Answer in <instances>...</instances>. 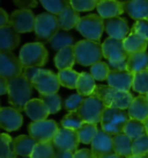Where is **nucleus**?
Wrapping results in <instances>:
<instances>
[{"mask_svg":"<svg viewBox=\"0 0 148 158\" xmlns=\"http://www.w3.org/2000/svg\"><path fill=\"white\" fill-rule=\"evenodd\" d=\"M34 86L23 74L8 80V102L18 110H25V105L31 100Z\"/></svg>","mask_w":148,"mask_h":158,"instance_id":"obj_1","label":"nucleus"},{"mask_svg":"<svg viewBox=\"0 0 148 158\" xmlns=\"http://www.w3.org/2000/svg\"><path fill=\"white\" fill-rule=\"evenodd\" d=\"M94 95L101 99L107 107L119 109H128L134 99L131 92L114 89L109 85H97Z\"/></svg>","mask_w":148,"mask_h":158,"instance_id":"obj_2","label":"nucleus"},{"mask_svg":"<svg viewBox=\"0 0 148 158\" xmlns=\"http://www.w3.org/2000/svg\"><path fill=\"white\" fill-rule=\"evenodd\" d=\"M74 52L76 63L82 66H92L97 62H101L103 57L102 44L96 41L81 40L74 45Z\"/></svg>","mask_w":148,"mask_h":158,"instance_id":"obj_3","label":"nucleus"},{"mask_svg":"<svg viewBox=\"0 0 148 158\" xmlns=\"http://www.w3.org/2000/svg\"><path fill=\"white\" fill-rule=\"evenodd\" d=\"M19 57L23 68H41L48 63L49 52L43 43L31 42L21 48Z\"/></svg>","mask_w":148,"mask_h":158,"instance_id":"obj_4","label":"nucleus"},{"mask_svg":"<svg viewBox=\"0 0 148 158\" xmlns=\"http://www.w3.org/2000/svg\"><path fill=\"white\" fill-rule=\"evenodd\" d=\"M130 120L131 118L127 112H125V109L107 107L102 115L101 129L115 136L123 133L125 126Z\"/></svg>","mask_w":148,"mask_h":158,"instance_id":"obj_5","label":"nucleus"},{"mask_svg":"<svg viewBox=\"0 0 148 158\" xmlns=\"http://www.w3.org/2000/svg\"><path fill=\"white\" fill-rule=\"evenodd\" d=\"M59 30L60 26L57 15L46 12V13H41L36 16L34 31L38 42L41 43L50 42Z\"/></svg>","mask_w":148,"mask_h":158,"instance_id":"obj_6","label":"nucleus"},{"mask_svg":"<svg viewBox=\"0 0 148 158\" xmlns=\"http://www.w3.org/2000/svg\"><path fill=\"white\" fill-rule=\"evenodd\" d=\"M76 30L84 37H86V40L99 42L103 31L105 30L104 19H102L99 14L86 15L80 19L79 23L76 26Z\"/></svg>","mask_w":148,"mask_h":158,"instance_id":"obj_7","label":"nucleus"},{"mask_svg":"<svg viewBox=\"0 0 148 158\" xmlns=\"http://www.w3.org/2000/svg\"><path fill=\"white\" fill-rule=\"evenodd\" d=\"M58 130H59L58 123L54 120H48V118L43 121H35L28 126L29 136L34 138L37 143L52 142Z\"/></svg>","mask_w":148,"mask_h":158,"instance_id":"obj_8","label":"nucleus"},{"mask_svg":"<svg viewBox=\"0 0 148 158\" xmlns=\"http://www.w3.org/2000/svg\"><path fill=\"white\" fill-rule=\"evenodd\" d=\"M105 108H107V106L104 105L103 101L93 94L84 99V104L78 110V113L81 115L84 122L97 124L101 123L102 115H103Z\"/></svg>","mask_w":148,"mask_h":158,"instance_id":"obj_9","label":"nucleus"},{"mask_svg":"<svg viewBox=\"0 0 148 158\" xmlns=\"http://www.w3.org/2000/svg\"><path fill=\"white\" fill-rule=\"evenodd\" d=\"M34 89H37V92L41 95H48V94H54L59 91L60 83L58 76L54 74L50 70L40 69L37 74L35 76L33 80Z\"/></svg>","mask_w":148,"mask_h":158,"instance_id":"obj_10","label":"nucleus"},{"mask_svg":"<svg viewBox=\"0 0 148 158\" xmlns=\"http://www.w3.org/2000/svg\"><path fill=\"white\" fill-rule=\"evenodd\" d=\"M23 69L20 57L12 51H0V77L10 80L23 73Z\"/></svg>","mask_w":148,"mask_h":158,"instance_id":"obj_11","label":"nucleus"},{"mask_svg":"<svg viewBox=\"0 0 148 158\" xmlns=\"http://www.w3.org/2000/svg\"><path fill=\"white\" fill-rule=\"evenodd\" d=\"M102 50L103 57L108 59V63L125 62L128 58V54L124 48V42L122 40L108 37L102 43Z\"/></svg>","mask_w":148,"mask_h":158,"instance_id":"obj_12","label":"nucleus"},{"mask_svg":"<svg viewBox=\"0 0 148 158\" xmlns=\"http://www.w3.org/2000/svg\"><path fill=\"white\" fill-rule=\"evenodd\" d=\"M80 139L75 130L61 128L58 130L57 135L52 139L54 149L57 151H72L76 150L79 147Z\"/></svg>","mask_w":148,"mask_h":158,"instance_id":"obj_13","label":"nucleus"},{"mask_svg":"<svg viewBox=\"0 0 148 158\" xmlns=\"http://www.w3.org/2000/svg\"><path fill=\"white\" fill-rule=\"evenodd\" d=\"M36 16L30 10H16L10 16V25L19 33H30L35 30Z\"/></svg>","mask_w":148,"mask_h":158,"instance_id":"obj_14","label":"nucleus"},{"mask_svg":"<svg viewBox=\"0 0 148 158\" xmlns=\"http://www.w3.org/2000/svg\"><path fill=\"white\" fill-rule=\"evenodd\" d=\"M23 123V116L14 107H2L0 109V127L6 131H15Z\"/></svg>","mask_w":148,"mask_h":158,"instance_id":"obj_15","label":"nucleus"},{"mask_svg":"<svg viewBox=\"0 0 148 158\" xmlns=\"http://www.w3.org/2000/svg\"><path fill=\"white\" fill-rule=\"evenodd\" d=\"M134 74L128 70H111L107 79L108 85L114 89L130 92L133 86Z\"/></svg>","mask_w":148,"mask_h":158,"instance_id":"obj_16","label":"nucleus"},{"mask_svg":"<svg viewBox=\"0 0 148 158\" xmlns=\"http://www.w3.org/2000/svg\"><path fill=\"white\" fill-rule=\"evenodd\" d=\"M92 150L96 157H102L104 155L115 152L114 151V136L101 129L97 131L96 136L92 142Z\"/></svg>","mask_w":148,"mask_h":158,"instance_id":"obj_17","label":"nucleus"},{"mask_svg":"<svg viewBox=\"0 0 148 158\" xmlns=\"http://www.w3.org/2000/svg\"><path fill=\"white\" fill-rule=\"evenodd\" d=\"M104 28H105V31L109 35V37H112V39L124 41L130 35L128 34L130 28H128L127 21L120 16L105 20Z\"/></svg>","mask_w":148,"mask_h":158,"instance_id":"obj_18","label":"nucleus"},{"mask_svg":"<svg viewBox=\"0 0 148 158\" xmlns=\"http://www.w3.org/2000/svg\"><path fill=\"white\" fill-rule=\"evenodd\" d=\"M20 33L10 25L0 27V50L12 51L20 44Z\"/></svg>","mask_w":148,"mask_h":158,"instance_id":"obj_19","label":"nucleus"},{"mask_svg":"<svg viewBox=\"0 0 148 158\" xmlns=\"http://www.w3.org/2000/svg\"><path fill=\"white\" fill-rule=\"evenodd\" d=\"M25 113L27 116L35 121H43L46 120L50 114V110L48 106L42 99H31L25 107Z\"/></svg>","mask_w":148,"mask_h":158,"instance_id":"obj_20","label":"nucleus"},{"mask_svg":"<svg viewBox=\"0 0 148 158\" xmlns=\"http://www.w3.org/2000/svg\"><path fill=\"white\" fill-rule=\"evenodd\" d=\"M96 10H97V14L102 19L105 20L120 16V14H123L125 12L123 1H118V0H101Z\"/></svg>","mask_w":148,"mask_h":158,"instance_id":"obj_21","label":"nucleus"},{"mask_svg":"<svg viewBox=\"0 0 148 158\" xmlns=\"http://www.w3.org/2000/svg\"><path fill=\"white\" fill-rule=\"evenodd\" d=\"M130 118L138 120L140 122H146L148 120V100L146 95L140 94L135 97L127 110Z\"/></svg>","mask_w":148,"mask_h":158,"instance_id":"obj_22","label":"nucleus"},{"mask_svg":"<svg viewBox=\"0 0 148 158\" xmlns=\"http://www.w3.org/2000/svg\"><path fill=\"white\" fill-rule=\"evenodd\" d=\"M124 10L132 19H148V0H127L123 1Z\"/></svg>","mask_w":148,"mask_h":158,"instance_id":"obj_23","label":"nucleus"},{"mask_svg":"<svg viewBox=\"0 0 148 158\" xmlns=\"http://www.w3.org/2000/svg\"><path fill=\"white\" fill-rule=\"evenodd\" d=\"M37 142L33 137L27 135H20L13 138V149L16 156L21 157H30L34 151Z\"/></svg>","mask_w":148,"mask_h":158,"instance_id":"obj_24","label":"nucleus"},{"mask_svg":"<svg viewBox=\"0 0 148 158\" xmlns=\"http://www.w3.org/2000/svg\"><path fill=\"white\" fill-rule=\"evenodd\" d=\"M75 63H76V59H75V52H74V45L63 48L54 56V65L59 71L72 69Z\"/></svg>","mask_w":148,"mask_h":158,"instance_id":"obj_25","label":"nucleus"},{"mask_svg":"<svg viewBox=\"0 0 148 158\" xmlns=\"http://www.w3.org/2000/svg\"><path fill=\"white\" fill-rule=\"evenodd\" d=\"M123 42L124 48H125L128 55L146 51L148 47V40L141 36V35L135 34V33H130V35L124 40Z\"/></svg>","mask_w":148,"mask_h":158,"instance_id":"obj_26","label":"nucleus"},{"mask_svg":"<svg viewBox=\"0 0 148 158\" xmlns=\"http://www.w3.org/2000/svg\"><path fill=\"white\" fill-rule=\"evenodd\" d=\"M79 12L74 10L72 6L66 7L59 15H58V21H59L60 29L63 30H71L73 28H76V26L80 21Z\"/></svg>","mask_w":148,"mask_h":158,"instance_id":"obj_27","label":"nucleus"},{"mask_svg":"<svg viewBox=\"0 0 148 158\" xmlns=\"http://www.w3.org/2000/svg\"><path fill=\"white\" fill-rule=\"evenodd\" d=\"M132 144L133 141L124 133L114 136V151L123 158L132 156Z\"/></svg>","mask_w":148,"mask_h":158,"instance_id":"obj_28","label":"nucleus"},{"mask_svg":"<svg viewBox=\"0 0 148 158\" xmlns=\"http://www.w3.org/2000/svg\"><path fill=\"white\" fill-rule=\"evenodd\" d=\"M127 70L133 74L148 70V52L142 51V52L128 55Z\"/></svg>","mask_w":148,"mask_h":158,"instance_id":"obj_29","label":"nucleus"},{"mask_svg":"<svg viewBox=\"0 0 148 158\" xmlns=\"http://www.w3.org/2000/svg\"><path fill=\"white\" fill-rule=\"evenodd\" d=\"M96 86L97 85L95 84V79L92 74L88 72H81L75 89L82 97H90L94 94Z\"/></svg>","mask_w":148,"mask_h":158,"instance_id":"obj_30","label":"nucleus"},{"mask_svg":"<svg viewBox=\"0 0 148 158\" xmlns=\"http://www.w3.org/2000/svg\"><path fill=\"white\" fill-rule=\"evenodd\" d=\"M50 47L53 50H61L63 48L66 47H71L74 44V36L71 33H68L67 30L60 29L57 34L54 35L52 40L49 42Z\"/></svg>","mask_w":148,"mask_h":158,"instance_id":"obj_31","label":"nucleus"},{"mask_svg":"<svg viewBox=\"0 0 148 158\" xmlns=\"http://www.w3.org/2000/svg\"><path fill=\"white\" fill-rule=\"evenodd\" d=\"M57 76H58V79H59V83L61 86H64V87L69 89H76V84H78V80H79L80 73L76 72L75 70H61V71L58 72Z\"/></svg>","mask_w":148,"mask_h":158,"instance_id":"obj_32","label":"nucleus"},{"mask_svg":"<svg viewBox=\"0 0 148 158\" xmlns=\"http://www.w3.org/2000/svg\"><path fill=\"white\" fill-rule=\"evenodd\" d=\"M99 131L97 124L95 123H89V122H84L81 128L76 131L78 136H79L80 143L84 144H92L94 137L96 136V134Z\"/></svg>","mask_w":148,"mask_h":158,"instance_id":"obj_33","label":"nucleus"},{"mask_svg":"<svg viewBox=\"0 0 148 158\" xmlns=\"http://www.w3.org/2000/svg\"><path fill=\"white\" fill-rule=\"evenodd\" d=\"M123 133L125 135H127L132 141H134L135 138L146 135V127H145L143 122H140L138 120L131 118L126 123V126H125Z\"/></svg>","mask_w":148,"mask_h":158,"instance_id":"obj_34","label":"nucleus"},{"mask_svg":"<svg viewBox=\"0 0 148 158\" xmlns=\"http://www.w3.org/2000/svg\"><path fill=\"white\" fill-rule=\"evenodd\" d=\"M84 123V118H81V115L78 112H71V113L66 114L60 121V124L63 128L75 130V131H78Z\"/></svg>","mask_w":148,"mask_h":158,"instance_id":"obj_35","label":"nucleus"},{"mask_svg":"<svg viewBox=\"0 0 148 158\" xmlns=\"http://www.w3.org/2000/svg\"><path fill=\"white\" fill-rule=\"evenodd\" d=\"M0 158H18L13 149V138L6 133L0 136Z\"/></svg>","mask_w":148,"mask_h":158,"instance_id":"obj_36","label":"nucleus"},{"mask_svg":"<svg viewBox=\"0 0 148 158\" xmlns=\"http://www.w3.org/2000/svg\"><path fill=\"white\" fill-rule=\"evenodd\" d=\"M41 5L44 7L46 12H49L51 14L58 15L63 12V10L71 6L69 0H40Z\"/></svg>","mask_w":148,"mask_h":158,"instance_id":"obj_37","label":"nucleus"},{"mask_svg":"<svg viewBox=\"0 0 148 158\" xmlns=\"http://www.w3.org/2000/svg\"><path fill=\"white\" fill-rule=\"evenodd\" d=\"M56 150L52 142L37 143L30 158H53Z\"/></svg>","mask_w":148,"mask_h":158,"instance_id":"obj_38","label":"nucleus"},{"mask_svg":"<svg viewBox=\"0 0 148 158\" xmlns=\"http://www.w3.org/2000/svg\"><path fill=\"white\" fill-rule=\"evenodd\" d=\"M134 92L139 94H147L148 93V70L134 73L133 86Z\"/></svg>","mask_w":148,"mask_h":158,"instance_id":"obj_39","label":"nucleus"},{"mask_svg":"<svg viewBox=\"0 0 148 158\" xmlns=\"http://www.w3.org/2000/svg\"><path fill=\"white\" fill-rule=\"evenodd\" d=\"M110 71H111V69H110L108 63H104L102 60L90 66V74L94 77L95 80H99V81L107 80Z\"/></svg>","mask_w":148,"mask_h":158,"instance_id":"obj_40","label":"nucleus"},{"mask_svg":"<svg viewBox=\"0 0 148 158\" xmlns=\"http://www.w3.org/2000/svg\"><path fill=\"white\" fill-rule=\"evenodd\" d=\"M41 99L44 101L48 108L50 110V114H57L63 107V100L59 94H48V95H41Z\"/></svg>","mask_w":148,"mask_h":158,"instance_id":"obj_41","label":"nucleus"},{"mask_svg":"<svg viewBox=\"0 0 148 158\" xmlns=\"http://www.w3.org/2000/svg\"><path fill=\"white\" fill-rule=\"evenodd\" d=\"M101 0H69V4L76 12H89L97 7Z\"/></svg>","mask_w":148,"mask_h":158,"instance_id":"obj_42","label":"nucleus"},{"mask_svg":"<svg viewBox=\"0 0 148 158\" xmlns=\"http://www.w3.org/2000/svg\"><path fill=\"white\" fill-rule=\"evenodd\" d=\"M132 155L133 156H143L148 155V135H143L135 138L132 144Z\"/></svg>","mask_w":148,"mask_h":158,"instance_id":"obj_43","label":"nucleus"},{"mask_svg":"<svg viewBox=\"0 0 148 158\" xmlns=\"http://www.w3.org/2000/svg\"><path fill=\"white\" fill-rule=\"evenodd\" d=\"M84 99L86 98H84V97L79 93L71 94L68 98L65 100V102H64L65 109L68 110L69 113H71V112H78L80 109V107L82 106V104H84Z\"/></svg>","mask_w":148,"mask_h":158,"instance_id":"obj_44","label":"nucleus"},{"mask_svg":"<svg viewBox=\"0 0 148 158\" xmlns=\"http://www.w3.org/2000/svg\"><path fill=\"white\" fill-rule=\"evenodd\" d=\"M131 33H135L146 37L148 40V19L138 20L134 22L133 27H132V31Z\"/></svg>","mask_w":148,"mask_h":158,"instance_id":"obj_45","label":"nucleus"},{"mask_svg":"<svg viewBox=\"0 0 148 158\" xmlns=\"http://www.w3.org/2000/svg\"><path fill=\"white\" fill-rule=\"evenodd\" d=\"M15 6H18L20 10H31L37 6L36 0H13Z\"/></svg>","mask_w":148,"mask_h":158,"instance_id":"obj_46","label":"nucleus"},{"mask_svg":"<svg viewBox=\"0 0 148 158\" xmlns=\"http://www.w3.org/2000/svg\"><path fill=\"white\" fill-rule=\"evenodd\" d=\"M74 158H97L92 149H80L74 152Z\"/></svg>","mask_w":148,"mask_h":158,"instance_id":"obj_47","label":"nucleus"},{"mask_svg":"<svg viewBox=\"0 0 148 158\" xmlns=\"http://www.w3.org/2000/svg\"><path fill=\"white\" fill-rule=\"evenodd\" d=\"M38 71H40V68H25V69H23V73L22 74L29 80L30 83H33L35 76L37 74Z\"/></svg>","mask_w":148,"mask_h":158,"instance_id":"obj_48","label":"nucleus"},{"mask_svg":"<svg viewBox=\"0 0 148 158\" xmlns=\"http://www.w3.org/2000/svg\"><path fill=\"white\" fill-rule=\"evenodd\" d=\"M10 25V16L5 12V10H0V27H5Z\"/></svg>","mask_w":148,"mask_h":158,"instance_id":"obj_49","label":"nucleus"},{"mask_svg":"<svg viewBox=\"0 0 148 158\" xmlns=\"http://www.w3.org/2000/svg\"><path fill=\"white\" fill-rule=\"evenodd\" d=\"M7 93H8V80L6 78L0 77V94L4 95Z\"/></svg>","mask_w":148,"mask_h":158,"instance_id":"obj_50","label":"nucleus"},{"mask_svg":"<svg viewBox=\"0 0 148 158\" xmlns=\"http://www.w3.org/2000/svg\"><path fill=\"white\" fill-rule=\"evenodd\" d=\"M53 158H74V152H72V151H57L56 150Z\"/></svg>","mask_w":148,"mask_h":158,"instance_id":"obj_51","label":"nucleus"},{"mask_svg":"<svg viewBox=\"0 0 148 158\" xmlns=\"http://www.w3.org/2000/svg\"><path fill=\"white\" fill-rule=\"evenodd\" d=\"M99 158H123V157H120V156L117 155L116 152H111V153H108V155H104V156L99 157Z\"/></svg>","mask_w":148,"mask_h":158,"instance_id":"obj_52","label":"nucleus"},{"mask_svg":"<svg viewBox=\"0 0 148 158\" xmlns=\"http://www.w3.org/2000/svg\"><path fill=\"white\" fill-rule=\"evenodd\" d=\"M128 158H148V155H143V156H131V157H128Z\"/></svg>","mask_w":148,"mask_h":158,"instance_id":"obj_53","label":"nucleus"},{"mask_svg":"<svg viewBox=\"0 0 148 158\" xmlns=\"http://www.w3.org/2000/svg\"><path fill=\"white\" fill-rule=\"evenodd\" d=\"M145 127H146V134L148 135V120L145 122Z\"/></svg>","mask_w":148,"mask_h":158,"instance_id":"obj_54","label":"nucleus"},{"mask_svg":"<svg viewBox=\"0 0 148 158\" xmlns=\"http://www.w3.org/2000/svg\"><path fill=\"white\" fill-rule=\"evenodd\" d=\"M146 98H147V100H148V93H147V94H146Z\"/></svg>","mask_w":148,"mask_h":158,"instance_id":"obj_55","label":"nucleus"},{"mask_svg":"<svg viewBox=\"0 0 148 158\" xmlns=\"http://www.w3.org/2000/svg\"><path fill=\"white\" fill-rule=\"evenodd\" d=\"M21 158H30V157H21Z\"/></svg>","mask_w":148,"mask_h":158,"instance_id":"obj_56","label":"nucleus"}]
</instances>
